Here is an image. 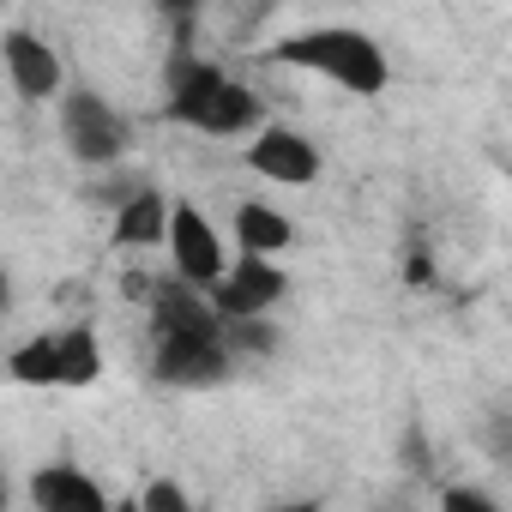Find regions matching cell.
<instances>
[{
	"label": "cell",
	"mask_w": 512,
	"mask_h": 512,
	"mask_svg": "<svg viewBox=\"0 0 512 512\" xmlns=\"http://www.w3.org/2000/svg\"><path fill=\"white\" fill-rule=\"evenodd\" d=\"M235 362L241 356L229 344V326H223L211 290L169 266L145 302V368H151V380L169 392H211L235 374Z\"/></svg>",
	"instance_id": "6da1fadb"
},
{
	"label": "cell",
	"mask_w": 512,
	"mask_h": 512,
	"mask_svg": "<svg viewBox=\"0 0 512 512\" xmlns=\"http://www.w3.org/2000/svg\"><path fill=\"white\" fill-rule=\"evenodd\" d=\"M163 115L175 127H193L205 139H253L266 127V97L247 79H235L229 67L193 55V49H169L163 67Z\"/></svg>",
	"instance_id": "7a4b0ae2"
},
{
	"label": "cell",
	"mask_w": 512,
	"mask_h": 512,
	"mask_svg": "<svg viewBox=\"0 0 512 512\" xmlns=\"http://www.w3.org/2000/svg\"><path fill=\"white\" fill-rule=\"evenodd\" d=\"M272 67H296V73H314L350 97H380L392 85V61L386 49L362 31V25H308V31H290L266 49Z\"/></svg>",
	"instance_id": "3957f363"
},
{
	"label": "cell",
	"mask_w": 512,
	"mask_h": 512,
	"mask_svg": "<svg viewBox=\"0 0 512 512\" xmlns=\"http://www.w3.org/2000/svg\"><path fill=\"white\" fill-rule=\"evenodd\" d=\"M13 386H97L103 380V338L91 320H67L49 332H31L7 356Z\"/></svg>",
	"instance_id": "277c9868"
},
{
	"label": "cell",
	"mask_w": 512,
	"mask_h": 512,
	"mask_svg": "<svg viewBox=\"0 0 512 512\" xmlns=\"http://www.w3.org/2000/svg\"><path fill=\"white\" fill-rule=\"evenodd\" d=\"M55 133L79 169H115L133 151V121L91 85H67L55 103Z\"/></svg>",
	"instance_id": "5b68a950"
},
{
	"label": "cell",
	"mask_w": 512,
	"mask_h": 512,
	"mask_svg": "<svg viewBox=\"0 0 512 512\" xmlns=\"http://www.w3.org/2000/svg\"><path fill=\"white\" fill-rule=\"evenodd\" d=\"M241 163L272 187H314L320 169H326L320 145L308 133H296L290 121H266L253 139H241Z\"/></svg>",
	"instance_id": "8992f818"
},
{
	"label": "cell",
	"mask_w": 512,
	"mask_h": 512,
	"mask_svg": "<svg viewBox=\"0 0 512 512\" xmlns=\"http://www.w3.org/2000/svg\"><path fill=\"white\" fill-rule=\"evenodd\" d=\"M290 296V272H278V253H235L229 272L217 278L211 302L223 320H253V314H272Z\"/></svg>",
	"instance_id": "52a82bcc"
},
{
	"label": "cell",
	"mask_w": 512,
	"mask_h": 512,
	"mask_svg": "<svg viewBox=\"0 0 512 512\" xmlns=\"http://www.w3.org/2000/svg\"><path fill=\"white\" fill-rule=\"evenodd\" d=\"M169 266L181 272V278H193V284H205V290H217V278L229 272V247H223V235H217V223L193 205V199H175V217H169Z\"/></svg>",
	"instance_id": "ba28073f"
},
{
	"label": "cell",
	"mask_w": 512,
	"mask_h": 512,
	"mask_svg": "<svg viewBox=\"0 0 512 512\" xmlns=\"http://www.w3.org/2000/svg\"><path fill=\"white\" fill-rule=\"evenodd\" d=\"M0 61H7V85L19 103H61L67 91V61L55 55L49 37L37 31H7L0 37Z\"/></svg>",
	"instance_id": "9c48e42d"
},
{
	"label": "cell",
	"mask_w": 512,
	"mask_h": 512,
	"mask_svg": "<svg viewBox=\"0 0 512 512\" xmlns=\"http://www.w3.org/2000/svg\"><path fill=\"white\" fill-rule=\"evenodd\" d=\"M169 217H175V199L151 181H139L121 205H115V223H109V247L115 253H151V247H169Z\"/></svg>",
	"instance_id": "30bf717a"
},
{
	"label": "cell",
	"mask_w": 512,
	"mask_h": 512,
	"mask_svg": "<svg viewBox=\"0 0 512 512\" xmlns=\"http://www.w3.org/2000/svg\"><path fill=\"white\" fill-rule=\"evenodd\" d=\"M37 512H109V488L97 476H85L79 464H43L25 482Z\"/></svg>",
	"instance_id": "8fae6325"
},
{
	"label": "cell",
	"mask_w": 512,
	"mask_h": 512,
	"mask_svg": "<svg viewBox=\"0 0 512 512\" xmlns=\"http://www.w3.org/2000/svg\"><path fill=\"white\" fill-rule=\"evenodd\" d=\"M229 223H235V247L241 253H284V247H296V223L272 199H241Z\"/></svg>",
	"instance_id": "7c38bea8"
},
{
	"label": "cell",
	"mask_w": 512,
	"mask_h": 512,
	"mask_svg": "<svg viewBox=\"0 0 512 512\" xmlns=\"http://www.w3.org/2000/svg\"><path fill=\"white\" fill-rule=\"evenodd\" d=\"M229 326V344H235V356L241 362H266V356H278V326H272V314H253V320H223Z\"/></svg>",
	"instance_id": "4fadbf2b"
},
{
	"label": "cell",
	"mask_w": 512,
	"mask_h": 512,
	"mask_svg": "<svg viewBox=\"0 0 512 512\" xmlns=\"http://www.w3.org/2000/svg\"><path fill=\"white\" fill-rule=\"evenodd\" d=\"M151 7H157V19L169 25L175 49H193V31H199V19H205V0H151Z\"/></svg>",
	"instance_id": "5bb4252c"
},
{
	"label": "cell",
	"mask_w": 512,
	"mask_h": 512,
	"mask_svg": "<svg viewBox=\"0 0 512 512\" xmlns=\"http://www.w3.org/2000/svg\"><path fill=\"white\" fill-rule=\"evenodd\" d=\"M278 7L284 0H223V25H229V37H253Z\"/></svg>",
	"instance_id": "9a60e30c"
},
{
	"label": "cell",
	"mask_w": 512,
	"mask_h": 512,
	"mask_svg": "<svg viewBox=\"0 0 512 512\" xmlns=\"http://www.w3.org/2000/svg\"><path fill=\"white\" fill-rule=\"evenodd\" d=\"M482 458L512 470V410H488L482 416Z\"/></svg>",
	"instance_id": "2e32d148"
},
{
	"label": "cell",
	"mask_w": 512,
	"mask_h": 512,
	"mask_svg": "<svg viewBox=\"0 0 512 512\" xmlns=\"http://www.w3.org/2000/svg\"><path fill=\"white\" fill-rule=\"evenodd\" d=\"M139 506H145V512H187L193 500H187V488H175V482H145Z\"/></svg>",
	"instance_id": "e0dca14e"
},
{
	"label": "cell",
	"mask_w": 512,
	"mask_h": 512,
	"mask_svg": "<svg viewBox=\"0 0 512 512\" xmlns=\"http://www.w3.org/2000/svg\"><path fill=\"white\" fill-rule=\"evenodd\" d=\"M440 506H452V512H494V494L488 488H440Z\"/></svg>",
	"instance_id": "ac0fdd59"
},
{
	"label": "cell",
	"mask_w": 512,
	"mask_h": 512,
	"mask_svg": "<svg viewBox=\"0 0 512 512\" xmlns=\"http://www.w3.org/2000/svg\"><path fill=\"white\" fill-rule=\"evenodd\" d=\"M506 181H512V169H506Z\"/></svg>",
	"instance_id": "d6986e66"
}]
</instances>
